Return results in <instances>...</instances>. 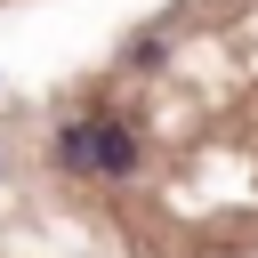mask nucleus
Masks as SVG:
<instances>
[{"instance_id": "nucleus-1", "label": "nucleus", "mask_w": 258, "mask_h": 258, "mask_svg": "<svg viewBox=\"0 0 258 258\" xmlns=\"http://www.w3.org/2000/svg\"><path fill=\"white\" fill-rule=\"evenodd\" d=\"M64 161H73V169H97V177H129V169H137V137H129L121 121L89 113V121L64 129Z\"/></svg>"}]
</instances>
